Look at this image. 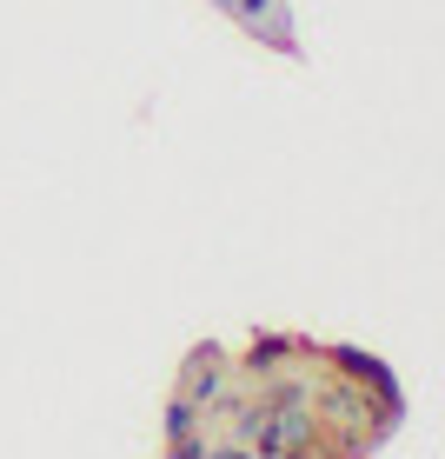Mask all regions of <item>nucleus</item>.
<instances>
[{
	"mask_svg": "<svg viewBox=\"0 0 445 459\" xmlns=\"http://www.w3.org/2000/svg\"><path fill=\"white\" fill-rule=\"evenodd\" d=\"M180 393L200 406V413L227 406V400H233V367H227V353H219V346H200V353L186 359V379H180Z\"/></svg>",
	"mask_w": 445,
	"mask_h": 459,
	"instance_id": "7ed1b4c3",
	"label": "nucleus"
},
{
	"mask_svg": "<svg viewBox=\"0 0 445 459\" xmlns=\"http://www.w3.org/2000/svg\"><path fill=\"white\" fill-rule=\"evenodd\" d=\"M227 13L246 27L252 40H266L273 54H299V40H293V0H233Z\"/></svg>",
	"mask_w": 445,
	"mask_h": 459,
	"instance_id": "f03ea898",
	"label": "nucleus"
},
{
	"mask_svg": "<svg viewBox=\"0 0 445 459\" xmlns=\"http://www.w3.org/2000/svg\"><path fill=\"white\" fill-rule=\"evenodd\" d=\"M293 353H299V340H293V333H260V340L246 346L240 373H252V379H273V373H279V367H286Z\"/></svg>",
	"mask_w": 445,
	"mask_h": 459,
	"instance_id": "20e7f679",
	"label": "nucleus"
},
{
	"mask_svg": "<svg viewBox=\"0 0 445 459\" xmlns=\"http://www.w3.org/2000/svg\"><path fill=\"white\" fill-rule=\"evenodd\" d=\"M326 359H332V373H346L353 386H365V393L379 400V439H386L392 426L406 420V386H399V373H392L379 353H365V346H326Z\"/></svg>",
	"mask_w": 445,
	"mask_h": 459,
	"instance_id": "f257e3e1",
	"label": "nucleus"
}]
</instances>
